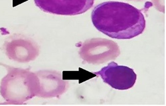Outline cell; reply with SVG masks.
Instances as JSON below:
<instances>
[{"instance_id": "3957f363", "label": "cell", "mask_w": 166, "mask_h": 106, "mask_svg": "<svg viewBox=\"0 0 166 106\" xmlns=\"http://www.w3.org/2000/svg\"><path fill=\"white\" fill-rule=\"evenodd\" d=\"M118 44L111 40L94 38L85 40L80 46L79 54L86 62L100 64L120 55Z\"/></svg>"}, {"instance_id": "5b68a950", "label": "cell", "mask_w": 166, "mask_h": 106, "mask_svg": "<svg viewBox=\"0 0 166 106\" xmlns=\"http://www.w3.org/2000/svg\"><path fill=\"white\" fill-rule=\"evenodd\" d=\"M94 0H35L45 13L59 15H76L85 13L93 6Z\"/></svg>"}, {"instance_id": "6da1fadb", "label": "cell", "mask_w": 166, "mask_h": 106, "mask_svg": "<svg viewBox=\"0 0 166 106\" xmlns=\"http://www.w3.org/2000/svg\"><path fill=\"white\" fill-rule=\"evenodd\" d=\"M91 19L96 29L116 39L134 38L146 28V20L142 11L120 1L100 3L92 11Z\"/></svg>"}, {"instance_id": "7a4b0ae2", "label": "cell", "mask_w": 166, "mask_h": 106, "mask_svg": "<svg viewBox=\"0 0 166 106\" xmlns=\"http://www.w3.org/2000/svg\"><path fill=\"white\" fill-rule=\"evenodd\" d=\"M3 66L8 71L0 86V93L5 100L10 103L21 104L37 96L39 82L35 73Z\"/></svg>"}, {"instance_id": "8992f818", "label": "cell", "mask_w": 166, "mask_h": 106, "mask_svg": "<svg viewBox=\"0 0 166 106\" xmlns=\"http://www.w3.org/2000/svg\"><path fill=\"white\" fill-rule=\"evenodd\" d=\"M35 74L39 82L37 96L45 98L59 97L66 91L68 82L63 80L59 72L41 70Z\"/></svg>"}, {"instance_id": "52a82bcc", "label": "cell", "mask_w": 166, "mask_h": 106, "mask_svg": "<svg viewBox=\"0 0 166 106\" xmlns=\"http://www.w3.org/2000/svg\"><path fill=\"white\" fill-rule=\"evenodd\" d=\"M94 73L90 72L85 70L79 68L78 71H63L62 78L64 80H79V83L85 82L86 80L96 77Z\"/></svg>"}, {"instance_id": "277c9868", "label": "cell", "mask_w": 166, "mask_h": 106, "mask_svg": "<svg viewBox=\"0 0 166 106\" xmlns=\"http://www.w3.org/2000/svg\"><path fill=\"white\" fill-rule=\"evenodd\" d=\"M94 74L100 76L104 82L118 90H126L132 88L137 78V75L132 68L118 65L115 62H110Z\"/></svg>"}]
</instances>
